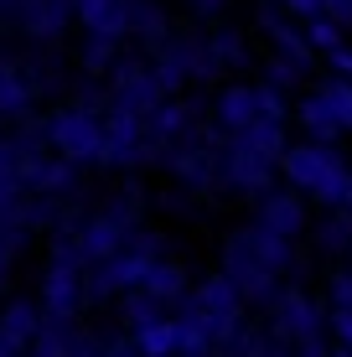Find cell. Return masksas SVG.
Wrapping results in <instances>:
<instances>
[{
    "instance_id": "cell-4",
    "label": "cell",
    "mask_w": 352,
    "mask_h": 357,
    "mask_svg": "<svg viewBox=\"0 0 352 357\" xmlns=\"http://www.w3.org/2000/svg\"><path fill=\"white\" fill-rule=\"evenodd\" d=\"M217 119H223L228 130H249L254 119H259V104H254V89H228L217 98Z\"/></svg>"
},
{
    "instance_id": "cell-8",
    "label": "cell",
    "mask_w": 352,
    "mask_h": 357,
    "mask_svg": "<svg viewBox=\"0 0 352 357\" xmlns=\"http://www.w3.org/2000/svg\"><path fill=\"white\" fill-rule=\"evenodd\" d=\"M306 47H321V52L342 47V26H337L332 16H311V21H306Z\"/></svg>"
},
{
    "instance_id": "cell-9",
    "label": "cell",
    "mask_w": 352,
    "mask_h": 357,
    "mask_svg": "<svg viewBox=\"0 0 352 357\" xmlns=\"http://www.w3.org/2000/svg\"><path fill=\"white\" fill-rule=\"evenodd\" d=\"M21 104H26V83L0 63V109H21Z\"/></svg>"
},
{
    "instance_id": "cell-7",
    "label": "cell",
    "mask_w": 352,
    "mask_h": 357,
    "mask_svg": "<svg viewBox=\"0 0 352 357\" xmlns=\"http://www.w3.org/2000/svg\"><path fill=\"white\" fill-rule=\"evenodd\" d=\"M321 98H326V109H332V119L342 130H352V83L347 78H337V83H326L321 89Z\"/></svg>"
},
{
    "instance_id": "cell-6",
    "label": "cell",
    "mask_w": 352,
    "mask_h": 357,
    "mask_svg": "<svg viewBox=\"0 0 352 357\" xmlns=\"http://www.w3.org/2000/svg\"><path fill=\"white\" fill-rule=\"evenodd\" d=\"M300 125L316 135V145H332L337 135H342V125L332 119V109H326V98H321V93H311L306 104H300Z\"/></svg>"
},
{
    "instance_id": "cell-14",
    "label": "cell",
    "mask_w": 352,
    "mask_h": 357,
    "mask_svg": "<svg viewBox=\"0 0 352 357\" xmlns=\"http://www.w3.org/2000/svg\"><path fill=\"white\" fill-rule=\"evenodd\" d=\"M217 6H223V0H197V10H217Z\"/></svg>"
},
{
    "instance_id": "cell-10",
    "label": "cell",
    "mask_w": 352,
    "mask_h": 357,
    "mask_svg": "<svg viewBox=\"0 0 352 357\" xmlns=\"http://www.w3.org/2000/svg\"><path fill=\"white\" fill-rule=\"evenodd\" d=\"M254 104H259V119L280 125V114H285V98H280V89H254Z\"/></svg>"
},
{
    "instance_id": "cell-12",
    "label": "cell",
    "mask_w": 352,
    "mask_h": 357,
    "mask_svg": "<svg viewBox=\"0 0 352 357\" xmlns=\"http://www.w3.org/2000/svg\"><path fill=\"white\" fill-rule=\"evenodd\" d=\"M285 10L300 16V21H311V16H321V0H285Z\"/></svg>"
},
{
    "instance_id": "cell-11",
    "label": "cell",
    "mask_w": 352,
    "mask_h": 357,
    "mask_svg": "<svg viewBox=\"0 0 352 357\" xmlns=\"http://www.w3.org/2000/svg\"><path fill=\"white\" fill-rule=\"evenodd\" d=\"M332 68H337V78L352 83V47H332Z\"/></svg>"
},
{
    "instance_id": "cell-2",
    "label": "cell",
    "mask_w": 352,
    "mask_h": 357,
    "mask_svg": "<svg viewBox=\"0 0 352 357\" xmlns=\"http://www.w3.org/2000/svg\"><path fill=\"white\" fill-rule=\"evenodd\" d=\"M52 145L68 155H104V125H93L89 114H57L52 119Z\"/></svg>"
},
{
    "instance_id": "cell-3",
    "label": "cell",
    "mask_w": 352,
    "mask_h": 357,
    "mask_svg": "<svg viewBox=\"0 0 352 357\" xmlns=\"http://www.w3.org/2000/svg\"><path fill=\"white\" fill-rule=\"evenodd\" d=\"M72 10L83 16V26L93 36L114 42V36L130 26V16H135V0H72Z\"/></svg>"
},
{
    "instance_id": "cell-5",
    "label": "cell",
    "mask_w": 352,
    "mask_h": 357,
    "mask_svg": "<svg viewBox=\"0 0 352 357\" xmlns=\"http://www.w3.org/2000/svg\"><path fill=\"white\" fill-rule=\"evenodd\" d=\"M68 10H72V0H26V16L21 21H26L36 36H52L68 21Z\"/></svg>"
},
{
    "instance_id": "cell-1",
    "label": "cell",
    "mask_w": 352,
    "mask_h": 357,
    "mask_svg": "<svg viewBox=\"0 0 352 357\" xmlns=\"http://www.w3.org/2000/svg\"><path fill=\"white\" fill-rule=\"evenodd\" d=\"M285 171H290V181H300L306 192H316L326 197V202H337V197H347V166L332 155V145H300V151H290L285 155Z\"/></svg>"
},
{
    "instance_id": "cell-13",
    "label": "cell",
    "mask_w": 352,
    "mask_h": 357,
    "mask_svg": "<svg viewBox=\"0 0 352 357\" xmlns=\"http://www.w3.org/2000/svg\"><path fill=\"white\" fill-rule=\"evenodd\" d=\"M166 347H171V331H166V326L145 331V352H166Z\"/></svg>"
}]
</instances>
